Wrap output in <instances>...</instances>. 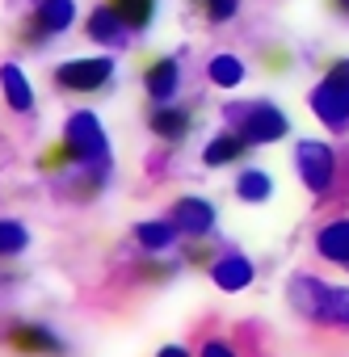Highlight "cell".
Segmentation results:
<instances>
[{"mask_svg":"<svg viewBox=\"0 0 349 357\" xmlns=\"http://www.w3.org/2000/svg\"><path fill=\"white\" fill-rule=\"evenodd\" d=\"M156 357H190V353H186V349H181V344H164V349H160V353H156Z\"/></svg>","mask_w":349,"mask_h":357,"instance_id":"obj_24","label":"cell"},{"mask_svg":"<svg viewBox=\"0 0 349 357\" xmlns=\"http://www.w3.org/2000/svg\"><path fill=\"white\" fill-rule=\"evenodd\" d=\"M30 244V231L13 219H0V257H17Z\"/></svg>","mask_w":349,"mask_h":357,"instance_id":"obj_21","label":"cell"},{"mask_svg":"<svg viewBox=\"0 0 349 357\" xmlns=\"http://www.w3.org/2000/svg\"><path fill=\"white\" fill-rule=\"evenodd\" d=\"M0 89H5V101H9L13 109H30V105H34V89H30V80L22 76L17 63H5V68H0Z\"/></svg>","mask_w":349,"mask_h":357,"instance_id":"obj_14","label":"cell"},{"mask_svg":"<svg viewBox=\"0 0 349 357\" xmlns=\"http://www.w3.org/2000/svg\"><path fill=\"white\" fill-rule=\"evenodd\" d=\"M110 9L126 22V30H143L156 13V0H110Z\"/></svg>","mask_w":349,"mask_h":357,"instance_id":"obj_19","label":"cell"},{"mask_svg":"<svg viewBox=\"0 0 349 357\" xmlns=\"http://www.w3.org/2000/svg\"><path fill=\"white\" fill-rule=\"evenodd\" d=\"M172 223H177V231L181 236H207L211 227H215V206L211 202H202V198H181L177 206H172Z\"/></svg>","mask_w":349,"mask_h":357,"instance_id":"obj_8","label":"cell"},{"mask_svg":"<svg viewBox=\"0 0 349 357\" xmlns=\"http://www.w3.org/2000/svg\"><path fill=\"white\" fill-rule=\"evenodd\" d=\"M9 349H17L26 357H59L64 353V340L51 328H43V324H17L9 332Z\"/></svg>","mask_w":349,"mask_h":357,"instance_id":"obj_7","label":"cell"},{"mask_svg":"<svg viewBox=\"0 0 349 357\" xmlns=\"http://www.w3.org/2000/svg\"><path fill=\"white\" fill-rule=\"evenodd\" d=\"M151 130H156L160 139H168V143H177V139H186V130H190V114H186V109H172V105H160V109L151 114Z\"/></svg>","mask_w":349,"mask_h":357,"instance_id":"obj_17","label":"cell"},{"mask_svg":"<svg viewBox=\"0 0 349 357\" xmlns=\"http://www.w3.org/2000/svg\"><path fill=\"white\" fill-rule=\"evenodd\" d=\"M177 84H181L177 59H156V63L147 68V93H151L156 105H168V97L177 93Z\"/></svg>","mask_w":349,"mask_h":357,"instance_id":"obj_10","label":"cell"},{"mask_svg":"<svg viewBox=\"0 0 349 357\" xmlns=\"http://www.w3.org/2000/svg\"><path fill=\"white\" fill-rule=\"evenodd\" d=\"M207 76H211L219 89H236V84L244 80V63H240L236 55H215L211 68H207Z\"/></svg>","mask_w":349,"mask_h":357,"instance_id":"obj_20","label":"cell"},{"mask_svg":"<svg viewBox=\"0 0 349 357\" xmlns=\"http://www.w3.org/2000/svg\"><path fill=\"white\" fill-rule=\"evenodd\" d=\"M236 194H240L244 202H265V198L274 194V176H269V172H261V168H248V172H240Z\"/></svg>","mask_w":349,"mask_h":357,"instance_id":"obj_18","label":"cell"},{"mask_svg":"<svg viewBox=\"0 0 349 357\" xmlns=\"http://www.w3.org/2000/svg\"><path fill=\"white\" fill-rule=\"evenodd\" d=\"M236 114V135L244 143H274L286 135V114L278 105H265V101H253V105H240V109H228V118Z\"/></svg>","mask_w":349,"mask_h":357,"instance_id":"obj_3","label":"cell"},{"mask_svg":"<svg viewBox=\"0 0 349 357\" xmlns=\"http://www.w3.org/2000/svg\"><path fill=\"white\" fill-rule=\"evenodd\" d=\"M248 151V143L236 135V130H223V135H215L211 139V147L202 151V160L211 164V168H223V164H232V160H240Z\"/></svg>","mask_w":349,"mask_h":357,"instance_id":"obj_15","label":"cell"},{"mask_svg":"<svg viewBox=\"0 0 349 357\" xmlns=\"http://www.w3.org/2000/svg\"><path fill=\"white\" fill-rule=\"evenodd\" d=\"M89 38H93V43H105V47H118V43L126 38V22H122L110 5H101V9H93V17H89Z\"/></svg>","mask_w":349,"mask_h":357,"instance_id":"obj_13","label":"cell"},{"mask_svg":"<svg viewBox=\"0 0 349 357\" xmlns=\"http://www.w3.org/2000/svg\"><path fill=\"white\" fill-rule=\"evenodd\" d=\"M286 298L299 315L315 319V324H341L349 328V290L345 286H328L311 273H295L286 286Z\"/></svg>","mask_w":349,"mask_h":357,"instance_id":"obj_1","label":"cell"},{"mask_svg":"<svg viewBox=\"0 0 349 357\" xmlns=\"http://www.w3.org/2000/svg\"><path fill=\"white\" fill-rule=\"evenodd\" d=\"M211 278H215V286L219 290H244L248 282H253V261L244 257V252H228V257H219L215 265H211Z\"/></svg>","mask_w":349,"mask_h":357,"instance_id":"obj_9","label":"cell"},{"mask_svg":"<svg viewBox=\"0 0 349 357\" xmlns=\"http://www.w3.org/2000/svg\"><path fill=\"white\" fill-rule=\"evenodd\" d=\"M76 17L72 0H43L38 13H34V34H64Z\"/></svg>","mask_w":349,"mask_h":357,"instance_id":"obj_11","label":"cell"},{"mask_svg":"<svg viewBox=\"0 0 349 357\" xmlns=\"http://www.w3.org/2000/svg\"><path fill=\"white\" fill-rule=\"evenodd\" d=\"M64 143L72 147L76 164H84V168H105V164H110L105 130H101L97 114H89V109H76V114L68 118V126H64Z\"/></svg>","mask_w":349,"mask_h":357,"instance_id":"obj_2","label":"cell"},{"mask_svg":"<svg viewBox=\"0 0 349 357\" xmlns=\"http://www.w3.org/2000/svg\"><path fill=\"white\" fill-rule=\"evenodd\" d=\"M202 9H207L211 22H228V17H236L240 0H202Z\"/></svg>","mask_w":349,"mask_h":357,"instance_id":"obj_22","label":"cell"},{"mask_svg":"<svg viewBox=\"0 0 349 357\" xmlns=\"http://www.w3.org/2000/svg\"><path fill=\"white\" fill-rule=\"evenodd\" d=\"M295 168L303 176V185L311 194H324L332 185V176H336V160H332V147H324L320 139H299L295 147Z\"/></svg>","mask_w":349,"mask_h":357,"instance_id":"obj_4","label":"cell"},{"mask_svg":"<svg viewBox=\"0 0 349 357\" xmlns=\"http://www.w3.org/2000/svg\"><path fill=\"white\" fill-rule=\"evenodd\" d=\"M202 357H236V353L228 340H211V344H202Z\"/></svg>","mask_w":349,"mask_h":357,"instance_id":"obj_23","label":"cell"},{"mask_svg":"<svg viewBox=\"0 0 349 357\" xmlns=\"http://www.w3.org/2000/svg\"><path fill=\"white\" fill-rule=\"evenodd\" d=\"M190 261H194V265H207V261H211V252H207V248H190Z\"/></svg>","mask_w":349,"mask_h":357,"instance_id":"obj_25","label":"cell"},{"mask_svg":"<svg viewBox=\"0 0 349 357\" xmlns=\"http://www.w3.org/2000/svg\"><path fill=\"white\" fill-rule=\"evenodd\" d=\"M311 109H315V118H320L324 126L345 130V126H349V80H341V76L328 72V76L311 89Z\"/></svg>","mask_w":349,"mask_h":357,"instance_id":"obj_5","label":"cell"},{"mask_svg":"<svg viewBox=\"0 0 349 357\" xmlns=\"http://www.w3.org/2000/svg\"><path fill=\"white\" fill-rule=\"evenodd\" d=\"M315 248L324 261H336V265H349V219H336L328 227H320L315 236Z\"/></svg>","mask_w":349,"mask_h":357,"instance_id":"obj_12","label":"cell"},{"mask_svg":"<svg viewBox=\"0 0 349 357\" xmlns=\"http://www.w3.org/2000/svg\"><path fill=\"white\" fill-rule=\"evenodd\" d=\"M110 76H114L110 59H68V63L55 68V84L72 89V93H97Z\"/></svg>","mask_w":349,"mask_h":357,"instance_id":"obj_6","label":"cell"},{"mask_svg":"<svg viewBox=\"0 0 349 357\" xmlns=\"http://www.w3.org/2000/svg\"><path fill=\"white\" fill-rule=\"evenodd\" d=\"M181 231H177V223H164V219H151V223H139L135 227V240L147 248V252H164V248H172V240H177Z\"/></svg>","mask_w":349,"mask_h":357,"instance_id":"obj_16","label":"cell"},{"mask_svg":"<svg viewBox=\"0 0 349 357\" xmlns=\"http://www.w3.org/2000/svg\"><path fill=\"white\" fill-rule=\"evenodd\" d=\"M328 5H332L336 13H345V17H349V0H328Z\"/></svg>","mask_w":349,"mask_h":357,"instance_id":"obj_26","label":"cell"}]
</instances>
